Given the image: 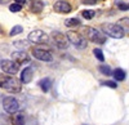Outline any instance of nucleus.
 <instances>
[{
	"label": "nucleus",
	"instance_id": "0eeeda50",
	"mask_svg": "<svg viewBox=\"0 0 129 125\" xmlns=\"http://www.w3.org/2000/svg\"><path fill=\"white\" fill-rule=\"evenodd\" d=\"M52 37H53V41H54L56 47L59 48V49H66L69 47V44H70L67 36L64 34H62V32H59V31H53Z\"/></svg>",
	"mask_w": 129,
	"mask_h": 125
},
{
	"label": "nucleus",
	"instance_id": "4468645a",
	"mask_svg": "<svg viewBox=\"0 0 129 125\" xmlns=\"http://www.w3.org/2000/svg\"><path fill=\"white\" fill-rule=\"evenodd\" d=\"M39 87H40V89L44 92V93H47V92H49L50 90V88H52V80L49 79V77H44V79H41L40 81H39Z\"/></svg>",
	"mask_w": 129,
	"mask_h": 125
},
{
	"label": "nucleus",
	"instance_id": "39448f33",
	"mask_svg": "<svg viewBox=\"0 0 129 125\" xmlns=\"http://www.w3.org/2000/svg\"><path fill=\"white\" fill-rule=\"evenodd\" d=\"M28 41L35 44H44L48 43V35L41 30H34L28 34Z\"/></svg>",
	"mask_w": 129,
	"mask_h": 125
},
{
	"label": "nucleus",
	"instance_id": "dca6fc26",
	"mask_svg": "<svg viewBox=\"0 0 129 125\" xmlns=\"http://www.w3.org/2000/svg\"><path fill=\"white\" fill-rule=\"evenodd\" d=\"M12 124L13 125H25V116L23 113H16L12 117Z\"/></svg>",
	"mask_w": 129,
	"mask_h": 125
},
{
	"label": "nucleus",
	"instance_id": "ddd939ff",
	"mask_svg": "<svg viewBox=\"0 0 129 125\" xmlns=\"http://www.w3.org/2000/svg\"><path fill=\"white\" fill-rule=\"evenodd\" d=\"M43 8H44V3L41 0H30V9L32 13H40Z\"/></svg>",
	"mask_w": 129,
	"mask_h": 125
},
{
	"label": "nucleus",
	"instance_id": "bb28decb",
	"mask_svg": "<svg viewBox=\"0 0 129 125\" xmlns=\"http://www.w3.org/2000/svg\"><path fill=\"white\" fill-rule=\"evenodd\" d=\"M97 2L98 0H81V3L85 5H94V4H97Z\"/></svg>",
	"mask_w": 129,
	"mask_h": 125
},
{
	"label": "nucleus",
	"instance_id": "423d86ee",
	"mask_svg": "<svg viewBox=\"0 0 129 125\" xmlns=\"http://www.w3.org/2000/svg\"><path fill=\"white\" fill-rule=\"evenodd\" d=\"M0 67L8 75H16L19 70V65H17L12 59H3L0 62Z\"/></svg>",
	"mask_w": 129,
	"mask_h": 125
},
{
	"label": "nucleus",
	"instance_id": "393cba45",
	"mask_svg": "<svg viewBox=\"0 0 129 125\" xmlns=\"http://www.w3.org/2000/svg\"><path fill=\"white\" fill-rule=\"evenodd\" d=\"M102 85H106V87H109V88H112V89L117 88V84H116V81H105V82H102Z\"/></svg>",
	"mask_w": 129,
	"mask_h": 125
},
{
	"label": "nucleus",
	"instance_id": "a211bd4d",
	"mask_svg": "<svg viewBox=\"0 0 129 125\" xmlns=\"http://www.w3.org/2000/svg\"><path fill=\"white\" fill-rule=\"evenodd\" d=\"M119 25L121 28H123V31L124 32H126V34H129V18H121L120 21H119Z\"/></svg>",
	"mask_w": 129,
	"mask_h": 125
},
{
	"label": "nucleus",
	"instance_id": "2eb2a0df",
	"mask_svg": "<svg viewBox=\"0 0 129 125\" xmlns=\"http://www.w3.org/2000/svg\"><path fill=\"white\" fill-rule=\"evenodd\" d=\"M112 75H114V79H115L116 81H123V80H125V77H126V74H125V71H124L123 68H116V70L112 72Z\"/></svg>",
	"mask_w": 129,
	"mask_h": 125
},
{
	"label": "nucleus",
	"instance_id": "c756f323",
	"mask_svg": "<svg viewBox=\"0 0 129 125\" xmlns=\"http://www.w3.org/2000/svg\"><path fill=\"white\" fill-rule=\"evenodd\" d=\"M10 0H0V4H8Z\"/></svg>",
	"mask_w": 129,
	"mask_h": 125
},
{
	"label": "nucleus",
	"instance_id": "6e6552de",
	"mask_svg": "<svg viewBox=\"0 0 129 125\" xmlns=\"http://www.w3.org/2000/svg\"><path fill=\"white\" fill-rule=\"evenodd\" d=\"M3 107H4L5 112H8V113H16L19 110V103L13 97H7L3 101Z\"/></svg>",
	"mask_w": 129,
	"mask_h": 125
},
{
	"label": "nucleus",
	"instance_id": "cd10ccee",
	"mask_svg": "<svg viewBox=\"0 0 129 125\" xmlns=\"http://www.w3.org/2000/svg\"><path fill=\"white\" fill-rule=\"evenodd\" d=\"M14 45H16V47H18V48H26L28 44L26 43V41H16Z\"/></svg>",
	"mask_w": 129,
	"mask_h": 125
},
{
	"label": "nucleus",
	"instance_id": "c85d7f7f",
	"mask_svg": "<svg viewBox=\"0 0 129 125\" xmlns=\"http://www.w3.org/2000/svg\"><path fill=\"white\" fill-rule=\"evenodd\" d=\"M14 2L17 3V4H21V5H23L26 2H27V0H14Z\"/></svg>",
	"mask_w": 129,
	"mask_h": 125
},
{
	"label": "nucleus",
	"instance_id": "4be33fe9",
	"mask_svg": "<svg viewBox=\"0 0 129 125\" xmlns=\"http://www.w3.org/2000/svg\"><path fill=\"white\" fill-rule=\"evenodd\" d=\"M81 16H83L85 19H92V18L95 16V12H94V10H83Z\"/></svg>",
	"mask_w": 129,
	"mask_h": 125
},
{
	"label": "nucleus",
	"instance_id": "f8f14e48",
	"mask_svg": "<svg viewBox=\"0 0 129 125\" xmlns=\"http://www.w3.org/2000/svg\"><path fill=\"white\" fill-rule=\"evenodd\" d=\"M32 76H34V71H32L31 67L23 68L22 72H21V82H23V84H28V82L32 80Z\"/></svg>",
	"mask_w": 129,
	"mask_h": 125
},
{
	"label": "nucleus",
	"instance_id": "f257e3e1",
	"mask_svg": "<svg viewBox=\"0 0 129 125\" xmlns=\"http://www.w3.org/2000/svg\"><path fill=\"white\" fill-rule=\"evenodd\" d=\"M0 88H3L4 90H7L9 93H19L21 89H22L21 81L12 76H4L3 82L0 84Z\"/></svg>",
	"mask_w": 129,
	"mask_h": 125
},
{
	"label": "nucleus",
	"instance_id": "a878e982",
	"mask_svg": "<svg viewBox=\"0 0 129 125\" xmlns=\"http://www.w3.org/2000/svg\"><path fill=\"white\" fill-rule=\"evenodd\" d=\"M116 5H117V8H119L120 10H129V4L119 2V3H116Z\"/></svg>",
	"mask_w": 129,
	"mask_h": 125
},
{
	"label": "nucleus",
	"instance_id": "1a4fd4ad",
	"mask_svg": "<svg viewBox=\"0 0 129 125\" xmlns=\"http://www.w3.org/2000/svg\"><path fill=\"white\" fill-rule=\"evenodd\" d=\"M32 56L36 59L43 61V62H52L53 61V56L49 50L43 49V48H34L32 49Z\"/></svg>",
	"mask_w": 129,
	"mask_h": 125
},
{
	"label": "nucleus",
	"instance_id": "f03ea898",
	"mask_svg": "<svg viewBox=\"0 0 129 125\" xmlns=\"http://www.w3.org/2000/svg\"><path fill=\"white\" fill-rule=\"evenodd\" d=\"M102 30L106 35H109L114 39H121L125 35L123 28L117 23H105V25H102Z\"/></svg>",
	"mask_w": 129,
	"mask_h": 125
},
{
	"label": "nucleus",
	"instance_id": "b1692460",
	"mask_svg": "<svg viewBox=\"0 0 129 125\" xmlns=\"http://www.w3.org/2000/svg\"><path fill=\"white\" fill-rule=\"evenodd\" d=\"M22 9V5L21 4H17V3H14V4H12L9 7V10L10 12H19V10Z\"/></svg>",
	"mask_w": 129,
	"mask_h": 125
},
{
	"label": "nucleus",
	"instance_id": "7ed1b4c3",
	"mask_svg": "<svg viewBox=\"0 0 129 125\" xmlns=\"http://www.w3.org/2000/svg\"><path fill=\"white\" fill-rule=\"evenodd\" d=\"M66 36L69 39V43H71L72 45H75V48H78V49H85V48H87V45H88L85 37L81 36L78 32H75V31H69V32L66 34Z\"/></svg>",
	"mask_w": 129,
	"mask_h": 125
},
{
	"label": "nucleus",
	"instance_id": "aec40b11",
	"mask_svg": "<svg viewBox=\"0 0 129 125\" xmlns=\"http://www.w3.org/2000/svg\"><path fill=\"white\" fill-rule=\"evenodd\" d=\"M93 54L95 56V58L98 59V61H101V62H103L105 61V56H103V52L100 49V48H95L94 50H93Z\"/></svg>",
	"mask_w": 129,
	"mask_h": 125
},
{
	"label": "nucleus",
	"instance_id": "5701e85b",
	"mask_svg": "<svg viewBox=\"0 0 129 125\" xmlns=\"http://www.w3.org/2000/svg\"><path fill=\"white\" fill-rule=\"evenodd\" d=\"M9 116L8 115H0V125H9Z\"/></svg>",
	"mask_w": 129,
	"mask_h": 125
},
{
	"label": "nucleus",
	"instance_id": "20e7f679",
	"mask_svg": "<svg viewBox=\"0 0 129 125\" xmlns=\"http://www.w3.org/2000/svg\"><path fill=\"white\" fill-rule=\"evenodd\" d=\"M84 34L85 36H87L90 41H93V43H98V44H103L106 43V35L101 34V31L95 30L93 27H85L84 28Z\"/></svg>",
	"mask_w": 129,
	"mask_h": 125
},
{
	"label": "nucleus",
	"instance_id": "6ab92c4d",
	"mask_svg": "<svg viewBox=\"0 0 129 125\" xmlns=\"http://www.w3.org/2000/svg\"><path fill=\"white\" fill-rule=\"evenodd\" d=\"M100 72H101V74H103V75H106V76H110V75L112 74V71H111L110 66H107V65L100 66Z\"/></svg>",
	"mask_w": 129,
	"mask_h": 125
},
{
	"label": "nucleus",
	"instance_id": "412c9836",
	"mask_svg": "<svg viewBox=\"0 0 129 125\" xmlns=\"http://www.w3.org/2000/svg\"><path fill=\"white\" fill-rule=\"evenodd\" d=\"M22 31H23V27L22 26H14L12 30H10V32H9V35L10 36H16V35H18V34H21V32H22Z\"/></svg>",
	"mask_w": 129,
	"mask_h": 125
},
{
	"label": "nucleus",
	"instance_id": "f3484780",
	"mask_svg": "<svg viewBox=\"0 0 129 125\" xmlns=\"http://www.w3.org/2000/svg\"><path fill=\"white\" fill-rule=\"evenodd\" d=\"M80 25H81V22L79 18H67L64 21V26H67V27H78Z\"/></svg>",
	"mask_w": 129,
	"mask_h": 125
},
{
	"label": "nucleus",
	"instance_id": "9b49d317",
	"mask_svg": "<svg viewBox=\"0 0 129 125\" xmlns=\"http://www.w3.org/2000/svg\"><path fill=\"white\" fill-rule=\"evenodd\" d=\"M54 10L57 13H63V14H66V13H70L71 10H72V7L69 2H64V0H59V2L54 3Z\"/></svg>",
	"mask_w": 129,
	"mask_h": 125
},
{
	"label": "nucleus",
	"instance_id": "9d476101",
	"mask_svg": "<svg viewBox=\"0 0 129 125\" xmlns=\"http://www.w3.org/2000/svg\"><path fill=\"white\" fill-rule=\"evenodd\" d=\"M12 59L16 62L17 65H26V63H30V56L23 50H17V52H13L12 53Z\"/></svg>",
	"mask_w": 129,
	"mask_h": 125
}]
</instances>
